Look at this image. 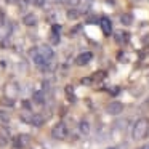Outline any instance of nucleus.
Segmentation results:
<instances>
[{
  "label": "nucleus",
  "instance_id": "1",
  "mask_svg": "<svg viewBox=\"0 0 149 149\" xmlns=\"http://www.w3.org/2000/svg\"><path fill=\"white\" fill-rule=\"evenodd\" d=\"M149 130V119L146 117H141L135 122V127H133V138L135 139H143L146 138Z\"/></svg>",
  "mask_w": 149,
  "mask_h": 149
},
{
  "label": "nucleus",
  "instance_id": "2",
  "mask_svg": "<svg viewBox=\"0 0 149 149\" xmlns=\"http://www.w3.org/2000/svg\"><path fill=\"white\" fill-rule=\"evenodd\" d=\"M68 135H69V130H68V127H66L64 122H58V123L53 125L52 136L55 139H66V138H68Z\"/></svg>",
  "mask_w": 149,
  "mask_h": 149
},
{
  "label": "nucleus",
  "instance_id": "3",
  "mask_svg": "<svg viewBox=\"0 0 149 149\" xmlns=\"http://www.w3.org/2000/svg\"><path fill=\"white\" fill-rule=\"evenodd\" d=\"M29 143H31V136L26 135V133H21V135L15 136V139H13V148H15V149H23V148H26Z\"/></svg>",
  "mask_w": 149,
  "mask_h": 149
},
{
  "label": "nucleus",
  "instance_id": "4",
  "mask_svg": "<svg viewBox=\"0 0 149 149\" xmlns=\"http://www.w3.org/2000/svg\"><path fill=\"white\" fill-rule=\"evenodd\" d=\"M29 55H31V58H32V61L36 63L39 68H43V66H47L50 63V61H47V59L40 55V52H39V48H37V47H36V48H31Z\"/></svg>",
  "mask_w": 149,
  "mask_h": 149
},
{
  "label": "nucleus",
  "instance_id": "5",
  "mask_svg": "<svg viewBox=\"0 0 149 149\" xmlns=\"http://www.w3.org/2000/svg\"><path fill=\"white\" fill-rule=\"evenodd\" d=\"M106 111H107V114H111V116H119V114L123 111V104L120 103V101H111V103L106 106Z\"/></svg>",
  "mask_w": 149,
  "mask_h": 149
},
{
  "label": "nucleus",
  "instance_id": "6",
  "mask_svg": "<svg viewBox=\"0 0 149 149\" xmlns=\"http://www.w3.org/2000/svg\"><path fill=\"white\" fill-rule=\"evenodd\" d=\"M100 26H101V29H103V34L104 36H107L109 37L111 34H112V23H111V19L109 18H106V16H103V18H100Z\"/></svg>",
  "mask_w": 149,
  "mask_h": 149
},
{
  "label": "nucleus",
  "instance_id": "7",
  "mask_svg": "<svg viewBox=\"0 0 149 149\" xmlns=\"http://www.w3.org/2000/svg\"><path fill=\"white\" fill-rule=\"evenodd\" d=\"M91 59H93V53L91 52H84L75 58V64L77 66H85V64H88Z\"/></svg>",
  "mask_w": 149,
  "mask_h": 149
},
{
  "label": "nucleus",
  "instance_id": "8",
  "mask_svg": "<svg viewBox=\"0 0 149 149\" xmlns=\"http://www.w3.org/2000/svg\"><path fill=\"white\" fill-rule=\"evenodd\" d=\"M37 48H39L40 55H42L43 58L47 59V61H52V59H53L55 52H53V48H52L50 45H40V47H37Z\"/></svg>",
  "mask_w": 149,
  "mask_h": 149
},
{
  "label": "nucleus",
  "instance_id": "9",
  "mask_svg": "<svg viewBox=\"0 0 149 149\" xmlns=\"http://www.w3.org/2000/svg\"><path fill=\"white\" fill-rule=\"evenodd\" d=\"M23 24L27 27H34L37 24V16L34 13H26L23 16Z\"/></svg>",
  "mask_w": 149,
  "mask_h": 149
},
{
  "label": "nucleus",
  "instance_id": "10",
  "mask_svg": "<svg viewBox=\"0 0 149 149\" xmlns=\"http://www.w3.org/2000/svg\"><path fill=\"white\" fill-rule=\"evenodd\" d=\"M32 101L36 104H39V106H43V104H45V91L43 90L36 91V93L32 95Z\"/></svg>",
  "mask_w": 149,
  "mask_h": 149
},
{
  "label": "nucleus",
  "instance_id": "11",
  "mask_svg": "<svg viewBox=\"0 0 149 149\" xmlns=\"http://www.w3.org/2000/svg\"><path fill=\"white\" fill-rule=\"evenodd\" d=\"M43 123H45V117H42L40 114H34V112H32V117H31L29 125H34V127H42Z\"/></svg>",
  "mask_w": 149,
  "mask_h": 149
},
{
  "label": "nucleus",
  "instance_id": "12",
  "mask_svg": "<svg viewBox=\"0 0 149 149\" xmlns=\"http://www.w3.org/2000/svg\"><path fill=\"white\" fill-rule=\"evenodd\" d=\"M66 16H68V19L75 21V19H79V18H80V10H79V8H75V7H72V8H69V10L66 11Z\"/></svg>",
  "mask_w": 149,
  "mask_h": 149
},
{
  "label": "nucleus",
  "instance_id": "13",
  "mask_svg": "<svg viewBox=\"0 0 149 149\" xmlns=\"http://www.w3.org/2000/svg\"><path fill=\"white\" fill-rule=\"evenodd\" d=\"M114 39H116V42L117 43H125V42H128V32H116L114 34Z\"/></svg>",
  "mask_w": 149,
  "mask_h": 149
},
{
  "label": "nucleus",
  "instance_id": "14",
  "mask_svg": "<svg viewBox=\"0 0 149 149\" xmlns=\"http://www.w3.org/2000/svg\"><path fill=\"white\" fill-rule=\"evenodd\" d=\"M64 91H66V96H68V101H69V103H75V95H74V87H72V85H66Z\"/></svg>",
  "mask_w": 149,
  "mask_h": 149
},
{
  "label": "nucleus",
  "instance_id": "15",
  "mask_svg": "<svg viewBox=\"0 0 149 149\" xmlns=\"http://www.w3.org/2000/svg\"><path fill=\"white\" fill-rule=\"evenodd\" d=\"M79 130H80V133L84 136H87L88 133H90V123H88L87 120H82V122L79 123Z\"/></svg>",
  "mask_w": 149,
  "mask_h": 149
},
{
  "label": "nucleus",
  "instance_id": "16",
  "mask_svg": "<svg viewBox=\"0 0 149 149\" xmlns=\"http://www.w3.org/2000/svg\"><path fill=\"white\" fill-rule=\"evenodd\" d=\"M120 23H122L123 26H132V23H133V16H132V15H128V13L122 15V16H120Z\"/></svg>",
  "mask_w": 149,
  "mask_h": 149
},
{
  "label": "nucleus",
  "instance_id": "17",
  "mask_svg": "<svg viewBox=\"0 0 149 149\" xmlns=\"http://www.w3.org/2000/svg\"><path fill=\"white\" fill-rule=\"evenodd\" d=\"M7 144H8V132L7 130H2L0 132V148H3Z\"/></svg>",
  "mask_w": 149,
  "mask_h": 149
},
{
  "label": "nucleus",
  "instance_id": "18",
  "mask_svg": "<svg viewBox=\"0 0 149 149\" xmlns=\"http://www.w3.org/2000/svg\"><path fill=\"white\" fill-rule=\"evenodd\" d=\"M0 103H2V106H7V107H13L15 106V100L10 96H5L0 100Z\"/></svg>",
  "mask_w": 149,
  "mask_h": 149
},
{
  "label": "nucleus",
  "instance_id": "19",
  "mask_svg": "<svg viewBox=\"0 0 149 149\" xmlns=\"http://www.w3.org/2000/svg\"><path fill=\"white\" fill-rule=\"evenodd\" d=\"M0 120H2L3 123H8V122H10V114H8V111L0 109Z\"/></svg>",
  "mask_w": 149,
  "mask_h": 149
},
{
  "label": "nucleus",
  "instance_id": "20",
  "mask_svg": "<svg viewBox=\"0 0 149 149\" xmlns=\"http://www.w3.org/2000/svg\"><path fill=\"white\" fill-rule=\"evenodd\" d=\"M27 3H31V5H34V7H45V3H47V0H26Z\"/></svg>",
  "mask_w": 149,
  "mask_h": 149
},
{
  "label": "nucleus",
  "instance_id": "21",
  "mask_svg": "<svg viewBox=\"0 0 149 149\" xmlns=\"http://www.w3.org/2000/svg\"><path fill=\"white\" fill-rule=\"evenodd\" d=\"M59 39H61V34L52 32V36H50V42H52L53 45H58V43H59Z\"/></svg>",
  "mask_w": 149,
  "mask_h": 149
},
{
  "label": "nucleus",
  "instance_id": "22",
  "mask_svg": "<svg viewBox=\"0 0 149 149\" xmlns=\"http://www.w3.org/2000/svg\"><path fill=\"white\" fill-rule=\"evenodd\" d=\"M80 84L82 85H87V87H91V85H95V80H93V77H84L80 80Z\"/></svg>",
  "mask_w": 149,
  "mask_h": 149
},
{
  "label": "nucleus",
  "instance_id": "23",
  "mask_svg": "<svg viewBox=\"0 0 149 149\" xmlns=\"http://www.w3.org/2000/svg\"><path fill=\"white\" fill-rule=\"evenodd\" d=\"M104 77H106V72L100 71V72H96V74L93 75V80H98V82H101V80H103Z\"/></svg>",
  "mask_w": 149,
  "mask_h": 149
},
{
  "label": "nucleus",
  "instance_id": "24",
  "mask_svg": "<svg viewBox=\"0 0 149 149\" xmlns=\"http://www.w3.org/2000/svg\"><path fill=\"white\" fill-rule=\"evenodd\" d=\"M23 107H24V111H31V112H32V104H31L27 100L23 101Z\"/></svg>",
  "mask_w": 149,
  "mask_h": 149
},
{
  "label": "nucleus",
  "instance_id": "25",
  "mask_svg": "<svg viewBox=\"0 0 149 149\" xmlns=\"http://www.w3.org/2000/svg\"><path fill=\"white\" fill-rule=\"evenodd\" d=\"M119 61L120 63H127V61H128L127 56H125V53H119Z\"/></svg>",
  "mask_w": 149,
  "mask_h": 149
},
{
  "label": "nucleus",
  "instance_id": "26",
  "mask_svg": "<svg viewBox=\"0 0 149 149\" xmlns=\"http://www.w3.org/2000/svg\"><path fill=\"white\" fill-rule=\"evenodd\" d=\"M80 29H82V27H80V26H75V27H74V29H72V31H71V36H75V34H77V32H79V31H80Z\"/></svg>",
  "mask_w": 149,
  "mask_h": 149
},
{
  "label": "nucleus",
  "instance_id": "27",
  "mask_svg": "<svg viewBox=\"0 0 149 149\" xmlns=\"http://www.w3.org/2000/svg\"><path fill=\"white\" fill-rule=\"evenodd\" d=\"M139 149H149V143H148V144H144V146H141Z\"/></svg>",
  "mask_w": 149,
  "mask_h": 149
},
{
  "label": "nucleus",
  "instance_id": "28",
  "mask_svg": "<svg viewBox=\"0 0 149 149\" xmlns=\"http://www.w3.org/2000/svg\"><path fill=\"white\" fill-rule=\"evenodd\" d=\"M7 2H8V3H16L18 0H7Z\"/></svg>",
  "mask_w": 149,
  "mask_h": 149
},
{
  "label": "nucleus",
  "instance_id": "29",
  "mask_svg": "<svg viewBox=\"0 0 149 149\" xmlns=\"http://www.w3.org/2000/svg\"><path fill=\"white\" fill-rule=\"evenodd\" d=\"M107 149H117V148H107Z\"/></svg>",
  "mask_w": 149,
  "mask_h": 149
}]
</instances>
